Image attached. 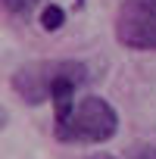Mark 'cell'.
<instances>
[{
	"label": "cell",
	"mask_w": 156,
	"mask_h": 159,
	"mask_svg": "<svg viewBox=\"0 0 156 159\" xmlns=\"http://www.w3.org/2000/svg\"><path fill=\"white\" fill-rule=\"evenodd\" d=\"M59 62V59H56ZM56 62H25L13 72V91L28 103V106H41L50 103V88H53V75H56Z\"/></svg>",
	"instance_id": "cell-3"
},
{
	"label": "cell",
	"mask_w": 156,
	"mask_h": 159,
	"mask_svg": "<svg viewBox=\"0 0 156 159\" xmlns=\"http://www.w3.org/2000/svg\"><path fill=\"white\" fill-rule=\"evenodd\" d=\"M56 137L66 143H106L119 131V112L103 97H81L56 112Z\"/></svg>",
	"instance_id": "cell-1"
},
{
	"label": "cell",
	"mask_w": 156,
	"mask_h": 159,
	"mask_svg": "<svg viewBox=\"0 0 156 159\" xmlns=\"http://www.w3.org/2000/svg\"><path fill=\"white\" fill-rule=\"evenodd\" d=\"M116 41L128 50H156V0H125L116 13Z\"/></svg>",
	"instance_id": "cell-2"
},
{
	"label": "cell",
	"mask_w": 156,
	"mask_h": 159,
	"mask_svg": "<svg viewBox=\"0 0 156 159\" xmlns=\"http://www.w3.org/2000/svg\"><path fill=\"white\" fill-rule=\"evenodd\" d=\"M34 3H38V0H34Z\"/></svg>",
	"instance_id": "cell-8"
},
{
	"label": "cell",
	"mask_w": 156,
	"mask_h": 159,
	"mask_svg": "<svg viewBox=\"0 0 156 159\" xmlns=\"http://www.w3.org/2000/svg\"><path fill=\"white\" fill-rule=\"evenodd\" d=\"M125 159H156V143L153 140H140V143H134L128 150Z\"/></svg>",
	"instance_id": "cell-5"
},
{
	"label": "cell",
	"mask_w": 156,
	"mask_h": 159,
	"mask_svg": "<svg viewBox=\"0 0 156 159\" xmlns=\"http://www.w3.org/2000/svg\"><path fill=\"white\" fill-rule=\"evenodd\" d=\"M62 22H66V10H62V7L47 3V7L41 10V28H44V31H56V28H62Z\"/></svg>",
	"instance_id": "cell-4"
},
{
	"label": "cell",
	"mask_w": 156,
	"mask_h": 159,
	"mask_svg": "<svg viewBox=\"0 0 156 159\" xmlns=\"http://www.w3.org/2000/svg\"><path fill=\"white\" fill-rule=\"evenodd\" d=\"M91 159H119V156H112V153H97V156H91Z\"/></svg>",
	"instance_id": "cell-7"
},
{
	"label": "cell",
	"mask_w": 156,
	"mask_h": 159,
	"mask_svg": "<svg viewBox=\"0 0 156 159\" xmlns=\"http://www.w3.org/2000/svg\"><path fill=\"white\" fill-rule=\"evenodd\" d=\"M10 13H28L31 7H34V0H0Z\"/></svg>",
	"instance_id": "cell-6"
}]
</instances>
